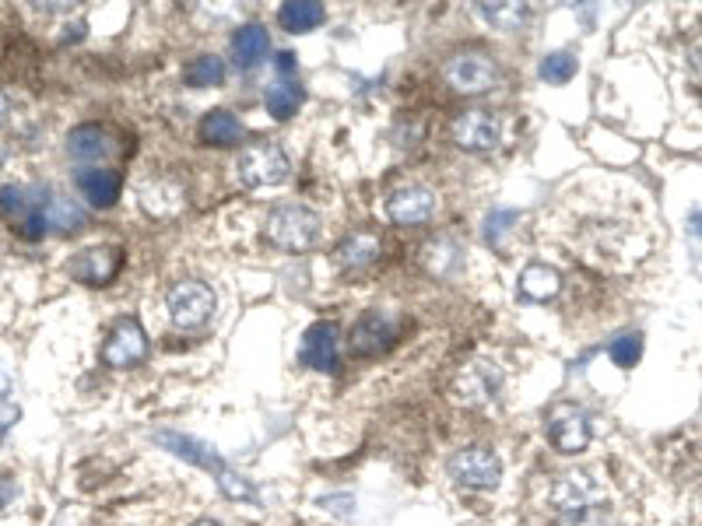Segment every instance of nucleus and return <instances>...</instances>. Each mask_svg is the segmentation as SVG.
Segmentation results:
<instances>
[{"label":"nucleus","instance_id":"4468645a","mask_svg":"<svg viewBox=\"0 0 702 526\" xmlns=\"http://www.w3.org/2000/svg\"><path fill=\"white\" fill-rule=\"evenodd\" d=\"M120 263H123V256L116 246H95V249H85V253L74 256L67 271H71V278H78L81 285L99 288L120 274Z\"/></svg>","mask_w":702,"mask_h":526},{"label":"nucleus","instance_id":"4be33fe9","mask_svg":"<svg viewBox=\"0 0 702 526\" xmlns=\"http://www.w3.org/2000/svg\"><path fill=\"white\" fill-rule=\"evenodd\" d=\"M562 288V278L555 267H545V263H531V267H523L520 274V295L523 299H534V302H548L555 299Z\"/></svg>","mask_w":702,"mask_h":526},{"label":"nucleus","instance_id":"2f4dec72","mask_svg":"<svg viewBox=\"0 0 702 526\" xmlns=\"http://www.w3.org/2000/svg\"><path fill=\"white\" fill-rule=\"evenodd\" d=\"M562 526H615V523H611L608 505H594V509L569 512V516L562 519Z\"/></svg>","mask_w":702,"mask_h":526},{"label":"nucleus","instance_id":"2eb2a0df","mask_svg":"<svg viewBox=\"0 0 702 526\" xmlns=\"http://www.w3.org/2000/svg\"><path fill=\"white\" fill-rule=\"evenodd\" d=\"M141 207L151 218H176L187 207V186L172 176H158L141 186Z\"/></svg>","mask_w":702,"mask_h":526},{"label":"nucleus","instance_id":"72a5a7b5","mask_svg":"<svg viewBox=\"0 0 702 526\" xmlns=\"http://www.w3.org/2000/svg\"><path fill=\"white\" fill-rule=\"evenodd\" d=\"M274 67H278V74L281 78H288V74H295V57L292 53H278V60H274Z\"/></svg>","mask_w":702,"mask_h":526},{"label":"nucleus","instance_id":"f03ea898","mask_svg":"<svg viewBox=\"0 0 702 526\" xmlns=\"http://www.w3.org/2000/svg\"><path fill=\"white\" fill-rule=\"evenodd\" d=\"M155 439L162 442L165 449H172L176 456H183V460L197 463V467H204V470H215L218 484H222V491L229 498H253L250 481H246V477H239V474H232V470L215 456V449H208L204 442L190 439V435H176V432H158Z\"/></svg>","mask_w":702,"mask_h":526},{"label":"nucleus","instance_id":"e433bc0d","mask_svg":"<svg viewBox=\"0 0 702 526\" xmlns=\"http://www.w3.org/2000/svg\"><path fill=\"white\" fill-rule=\"evenodd\" d=\"M194 526H218V523H211V519H201V523H194Z\"/></svg>","mask_w":702,"mask_h":526},{"label":"nucleus","instance_id":"423d86ee","mask_svg":"<svg viewBox=\"0 0 702 526\" xmlns=\"http://www.w3.org/2000/svg\"><path fill=\"white\" fill-rule=\"evenodd\" d=\"M545 428H548V439L559 453H583L590 442V418L583 407L576 404H552L545 418Z\"/></svg>","mask_w":702,"mask_h":526},{"label":"nucleus","instance_id":"bb28decb","mask_svg":"<svg viewBox=\"0 0 702 526\" xmlns=\"http://www.w3.org/2000/svg\"><path fill=\"white\" fill-rule=\"evenodd\" d=\"M299 106H302V88L292 85V81H278V85L267 88V113L274 120H292Z\"/></svg>","mask_w":702,"mask_h":526},{"label":"nucleus","instance_id":"c756f323","mask_svg":"<svg viewBox=\"0 0 702 526\" xmlns=\"http://www.w3.org/2000/svg\"><path fill=\"white\" fill-rule=\"evenodd\" d=\"M538 74H541V81H548V85H566V81H573V74H576V57L566 50L548 53V57L541 60Z\"/></svg>","mask_w":702,"mask_h":526},{"label":"nucleus","instance_id":"9d476101","mask_svg":"<svg viewBox=\"0 0 702 526\" xmlns=\"http://www.w3.org/2000/svg\"><path fill=\"white\" fill-rule=\"evenodd\" d=\"M457 397L471 407H485V404H495L499 400V390H502V372L499 365L492 362H471L460 369L457 383H453Z\"/></svg>","mask_w":702,"mask_h":526},{"label":"nucleus","instance_id":"6e6552de","mask_svg":"<svg viewBox=\"0 0 702 526\" xmlns=\"http://www.w3.org/2000/svg\"><path fill=\"white\" fill-rule=\"evenodd\" d=\"M450 477L464 488H495L502 477V463L492 449H481V446H471V449H460V453L450 456Z\"/></svg>","mask_w":702,"mask_h":526},{"label":"nucleus","instance_id":"c85d7f7f","mask_svg":"<svg viewBox=\"0 0 702 526\" xmlns=\"http://www.w3.org/2000/svg\"><path fill=\"white\" fill-rule=\"evenodd\" d=\"M422 260H425L429 271L450 274L453 267L460 263V246L453 239H436V242H429V246L422 249Z\"/></svg>","mask_w":702,"mask_h":526},{"label":"nucleus","instance_id":"7c9ffc66","mask_svg":"<svg viewBox=\"0 0 702 526\" xmlns=\"http://www.w3.org/2000/svg\"><path fill=\"white\" fill-rule=\"evenodd\" d=\"M611 362L618 365V369H632V365L643 358V337L639 334H625V337H618L615 344H611Z\"/></svg>","mask_w":702,"mask_h":526},{"label":"nucleus","instance_id":"473e14b6","mask_svg":"<svg viewBox=\"0 0 702 526\" xmlns=\"http://www.w3.org/2000/svg\"><path fill=\"white\" fill-rule=\"evenodd\" d=\"M516 221V211H492L488 214V239H499L502 232H506V225H513Z\"/></svg>","mask_w":702,"mask_h":526},{"label":"nucleus","instance_id":"f8f14e48","mask_svg":"<svg viewBox=\"0 0 702 526\" xmlns=\"http://www.w3.org/2000/svg\"><path fill=\"white\" fill-rule=\"evenodd\" d=\"M0 218L15 225L25 239H39L46 232V218L43 207H36L29 200L25 190H15V186H0Z\"/></svg>","mask_w":702,"mask_h":526},{"label":"nucleus","instance_id":"1a4fd4ad","mask_svg":"<svg viewBox=\"0 0 702 526\" xmlns=\"http://www.w3.org/2000/svg\"><path fill=\"white\" fill-rule=\"evenodd\" d=\"M144 355H148V334L137 320H120L102 344V362L109 369H130V365L144 362Z\"/></svg>","mask_w":702,"mask_h":526},{"label":"nucleus","instance_id":"aec40b11","mask_svg":"<svg viewBox=\"0 0 702 526\" xmlns=\"http://www.w3.org/2000/svg\"><path fill=\"white\" fill-rule=\"evenodd\" d=\"M197 134H201V141L211 144V148H236V144L243 141V123H239L229 109H211V113H204Z\"/></svg>","mask_w":702,"mask_h":526},{"label":"nucleus","instance_id":"f3484780","mask_svg":"<svg viewBox=\"0 0 702 526\" xmlns=\"http://www.w3.org/2000/svg\"><path fill=\"white\" fill-rule=\"evenodd\" d=\"M397 337V323L394 316L387 313H366L355 330H351V348L359 351V355H376V351L390 348V341Z\"/></svg>","mask_w":702,"mask_h":526},{"label":"nucleus","instance_id":"9b49d317","mask_svg":"<svg viewBox=\"0 0 702 526\" xmlns=\"http://www.w3.org/2000/svg\"><path fill=\"white\" fill-rule=\"evenodd\" d=\"M450 137L464 151H492L499 144V123L485 109H467V113L453 116Z\"/></svg>","mask_w":702,"mask_h":526},{"label":"nucleus","instance_id":"7ed1b4c3","mask_svg":"<svg viewBox=\"0 0 702 526\" xmlns=\"http://www.w3.org/2000/svg\"><path fill=\"white\" fill-rule=\"evenodd\" d=\"M236 172L246 186H278L288 179V158L278 144L271 141H257V144H246L239 151V162H236Z\"/></svg>","mask_w":702,"mask_h":526},{"label":"nucleus","instance_id":"39448f33","mask_svg":"<svg viewBox=\"0 0 702 526\" xmlns=\"http://www.w3.org/2000/svg\"><path fill=\"white\" fill-rule=\"evenodd\" d=\"M211 313H215V292L204 281H180L169 292V316L176 327L197 330L211 320Z\"/></svg>","mask_w":702,"mask_h":526},{"label":"nucleus","instance_id":"dca6fc26","mask_svg":"<svg viewBox=\"0 0 702 526\" xmlns=\"http://www.w3.org/2000/svg\"><path fill=\"white\" fill-rule=\"evenodd\" d=\"M299 362L316 372H334L337 369V327L334 323H313L302 337Z\"/></svg>","mask_w":702,"mask_h":526},{"label":"nucleus","instance_id":"b1692460","mask_svg":"<svg viewBox=\"0 0 702 526\" xmlns=\"http://www.w3.org/2000/svg\"><path fill=\"white\" fill-rule=\"evenodd\" d=\"M278 25L285 32H292V36L313 32L316 25H323V8L320 4H313V0H292V4H281Z\"/></svg>","mask_w":702,"mask_h":526},{"label":"nucleus","instance_id":"6ab92c4d","mask_svg":"<svg viewBox=\"0 0 702 526\" xmlns=\"http://www.w3.org/2000/svg\"><path fill=\"white\" fill-rule=\"evenodd\" d=\"M376 256H380V235L376 232H351L348 239L334 249L337 267H344V271H362Z\"/></svg>","mask_w":702,"mask_h":526},{"label":"nucleus","instance_id":"5701e85b","mask_svg":"<svg viewBox=\"0 0 702 526\" xmlns=\"http://www.w3.org/2000/svg\"><path fill=\"white\" fill-rule=\"evenodd\" d=\"M67 151H71V158H78V162H102V158L113 151V144H109V134L99 127H78L71 130V137H67Z\"/></svg>","mask_w":702,"mask_h":526},{"label":"nucleus","instance_id":"ddd939ff","mask_svg":"<svg viewBox=\"0 0 702 526\" xmlns=\"http://www.w3.org/2000/svg\"><path fill=\"white\" fill-rule=\"evenodd\" d=\"M439 200L425 186H401L387 197V214L397 225H425L436 214Z\"/></svg>","mask_w":702,"mask_h":526},{"label":"nucleus","instance_id":"0eeeda50","mask_svg":"<svg viewBox=\"0 0 702 526\" xmlns=\"http://www.w3.org/2000/svg\"><path fill=\"white\" fill-rule=\"evenodd\" d=\"M552 505L569 516V512H583V509H594V505L604 502V484L597 481V474L590 470H569L562 474L559 481L552 484Z\"/></svg>","mask_w":702,"mask_h":526},{"label":"nucleus","instance_id":"f257e3e1","mask_svg":"<svg viewBox=\"0 0 702 526\" xmlns=\"http://www.w3.org/2000/svg\"><path fill=\"white\" fill-rule=\"evenodd\" d=\"M264 235L278 249H309L320 235V218L302 204H278L267 214Z\"/></svg>","mask_w":702,"mask_h":526},{"label":"nucleus","instance_id":"a878e982","mask_svg":"<svg viewBox=\"0 0 702 526\" xmlns=\"http://www.w3.org/2000/svg\"><path fill=\"white\" fill-rule=\"evenodd\" d=\"M478 15L499 32H516L531 18V11H527V4H478Z\"/></svg>","mask_w":702,"mask_h":526},{"label":"nucleus","instance_id":"f704fd0d","mask_svg":"<svg viewBox=\"0 0 702 526\" xmlns=\"http://www.w3.org/2000/svg\"><path fill=\"white\" fill-rule=\"evenodd\" d=\"M8 116H11V99L4 92H0V127L8 123Z\"/></svg>","mask_w":702,"mask_h":526},{"label":"nucleus","instance_id":"c9c22d12","mask_svg":"<svg viewBox=\"0 0 702 526\" xmlns=\"http://www.w3.org/2000/svg\"><path fill=\"white\" fill-rule=\"evenodd\" d=\"M692 67H695V74L702 78V46H695V50H692Z\"/></svg>","mask_w":702,"mask_h":526},{"label":"nucleus","instance_id":"412c9836","mask_svg":"<svg viewBox=\"0 0 702 526\" xmlns=\"http://www.w3.org/2000/svg\"><path fill=\"white\" fill-rule=\"evenodd\" d=\"M267 50H271V43H267V29H260V25H243L232 36V57L243 71H253L267 57Z\"/></svg>","mask_w":702,"mask_h":526},{"label":"nucleus","instance_id":"20e7f679","mask_svg":"<svg viewBox=\"0 0 702 526\" xmlns=\"http://www.w3.org/2000/svg\"><path fill=\"white\" fill-rule=\"evenodd\" d=\"M443 78H446V85H450L453 92L481 95V92H488L495 81H499V67H495V60L488 57V53L464 50V53H457V57L446 60Z\"/></svg>","mask_w":702,"mask_h":526},{"label":"nucleus","instance_id":"393cba45","mask_svg":"<svg viewBox=\"0 0 702 526\" xmlns=\"http://www.w3.org/2000/svg\"><path fill=\"white\" fill-rule=\"evenodd\" d=\"M43 218H46V228H57V232H78V228L85 225V211L67 197H53L50 204L43 207Z\"/></svg>","mask_w":702,"mask_h":526},{"label":"nucleus","instance_id":"cd10ccee","mask_svg":"<svg viewBox=\"0 0 702 526\" xmlns=\"http://www.w3.org/2000/svg\"><path fill=\"white\" fill-rule=\"evenodd\" d=\"M187 85L190 88H218L225 81V60L218 57H197L194 64L187 67Z\"/></svg>","mask_w":702,"mask_h":526},{"label":"nucleus","instance_id":"a211bd4d","mask_svg":"<svg viewBox=\"0 0 702 526\" xmlns=\"http://www.w3.org/2000/svg\"><path fill=\"white\" fill-rule=\"evenodd\" d=\"M78 190L85 193V200L92 207H113L116 200H120V190H123V183H120V176H116L113 169H81L78 172Z\"/></svg>","mask_w":702,"mask_h":526}]
</instances>
